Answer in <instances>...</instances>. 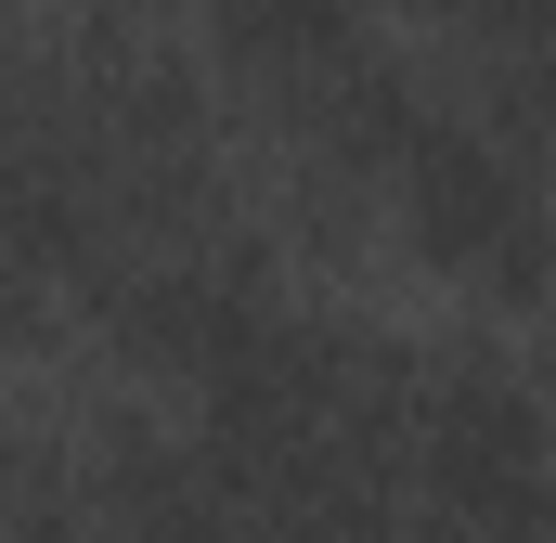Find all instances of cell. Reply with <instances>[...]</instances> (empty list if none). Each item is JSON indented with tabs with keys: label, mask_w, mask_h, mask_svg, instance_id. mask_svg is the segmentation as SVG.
Instances as JSON below:
<instances>
[{
	"label": "cell",
	"mask_w": 556,
	"mask_h": 543,
	"mask_svg": "<svg viewBox=\"0 0 556 543\" xmlns=\"http://www.w3.org/2000/svg\"><path fill=\"white\" fill-rule=\"evenodd\" d=\"M415 518L427 543H556V402L505 350L415 363Z\"/></svg>",
	"instance_id": "obj_1"
},
{
	"label": "cell",
	"mask_w": 556,
	"mask_h": 543,
	"mask_svg": "<svg viewBox=\"0 0 556 543\" xmlns=\"http://www.w3.org/2000/svg\"><path fill=\"white\" fill-rule=\"evenodd\" d=\"M376 207L453 285H492V298L544 285V260H556V207H544V181H531V142H505L479 104H415Z\"/></svg>",
	"instance_id": "obj_2"
},
{
	"label": "cell",
	"mask_w": 556,
	"mask_h": 543,
	"mask_svg": "<svg viewBox=\"0 0 556 543\" xmlns=\"http://www.w3.org/2000/svg\"><path fill=\"white\" fill-rule=\"evenodd\" d=\"M466 52H479V117L505 142H556V0H427Z\"/></svg>",
	"instance_id": "obj_3"
}]
</instances>
